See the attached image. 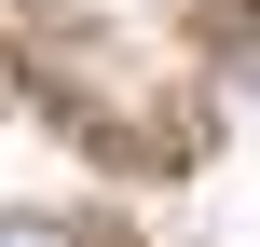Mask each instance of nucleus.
I'll list each match as a JSON object with an SVG mask.
<instances>
[{
    "mask_svg": "<svg viewBox=\"0 0 260 247\" xmlns=\"http://www.w3.org/2000/svg\"><path fill=\"white\" fill-rule=\"evenodd\" d=\"M0 247H69V234H55V220H0Z\"/></svg>",
    "mask_w": 260,
    "mask_h": 247,
    "instance_id": "f257e3e1",
    "label": "nucleus"
}]
</instances>
